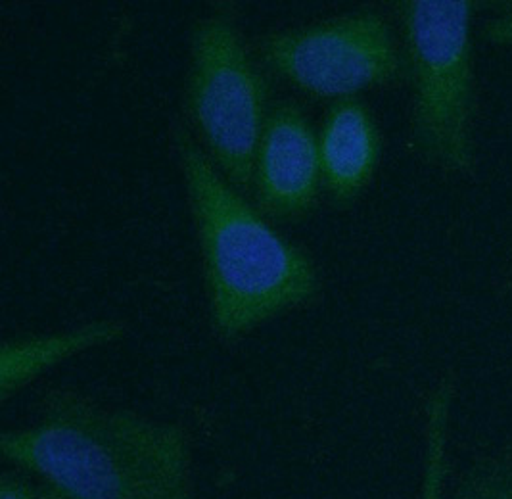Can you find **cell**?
Here are the masks:
<instances>
[{"label": "cell", "instance_id": "obj_6", "mask_svg": "<svg viewBox=\"0 0 512 499\" xmlns=\"http://www.w3.org/2000/svg\"><path fill=\"white\" fill-rule=\"evenodd\" d=\"M323 183L319 139L294 104L271 110L259 141L254 166L257 210L273 219L307 214Z\"/></svg>", "mask_w": 512, "mask_h": 499}, {"label": "cell", "instance_id": "obj_9", "mask_svg": "<svg viewBox=\"0 0 512 499\" xmlns=\"http://www.w3.org/2000/svg\"><path fill=\"white\" fill-rule=\"evenodd\" d=\"M455 398L453 377H443L424 405V453L419 499H445L443 486L447 476V442L451 407Z\"/></svg>", "mask_w": 512, "mask_h": 499}, {"label": "cell", "instance_id": "obj_13", "mask_svg": "<svg viewBox=\"0 0 512 499\" xmlns=\"http://www.w3.org/2000/svg\"><path fill=\"white\" fill-rule=\"evenodd\" d=\"M43 499H66L64 496H60L58 492H54V490H50V488H43Z\"/></svg>", "mask_w": 512, "mask_h": 499}, {"label": "cell", "instance_id": "obj_1", "mask_svg": "<svg viewBox=\"0 0 512 499\" xmlns=\"http://www.w3.org/2000/svg\"><path fill=\"white\" fill-rule=\"evenodd\" d=\"M6 461L66 499H202L187 428L50 390L35 425L4 430Z\"/></svg>", "mask_w": 512, "mask_h": 499}, {"label": "cell", "instance_id": "obj_10", "mask_svg": "<svg viewBox=\"0 0 512 499\" xmlns=\"http://www.w3.org/2000/svg\"><path fill=\"white\" fill-rule=\"evenodd\" d=\"M453 499H512V450L478 461L466 473Z\"/></svg>", "mask_w": 512, "mask_h": 499}, {"label": "cell", "instance_id": "obj_5", "mask_svg": "<svg viewBox=\"0 0 512 499\" xmlns=\"http://www.w3.org/2000/svg\"><path fill=\"white\" fill-rule=\"evenodd\" d=\"M259 54L282 79L321 98H353L396 83L403 72L394 33L374 10L271 33Z\"/></svg>", "mask_w": 512, "mask_h": 499}, {"label": "cell", "instance_id": "obj_8", "mask_svg": "<svg viewBox=\"0 0 512 499\" xmlns=\"http://www.w3.org/2000/svg\"><path fill=\"white\" fill-rule=\"evenodd\" d=\"M125 334V325L116 319H98L68 331L33 334L2 344L0 398L6 402L48 369L79 356L87 350L114 344Z\"/></svg>", "mask_w": 512, "mask_h": 499}, {"label": "cell", "instance_id": "obj_11", "mask_svg": "<svg viewBox=\"0 0 512 499\" xmlns=\"http://www.w3.org/2000/svg\"><path fill=\"white\" fill-rule=\"evenodd\" d=\"M0 499H43V488L31 486L22 476L4 473L0 478Z\"/></svg>", "mask_w": 512, "mask_h": 499}, {"label": "cell", "instance_id": "obj_2", "mask_svg": "<svg viewBox=\"0 0 512 499\" xmlns=\"http://www.w3.org/2000/svg\"><path fill=\"white\" fill-rule=\"evenodd\" d=\"M173 141L200 242L215 334L234 342L315 302L321 281L311 258L246 202L187 129L177 127Z\"/></svg>", "mask_w": 512, "mask_h": 499}, {"label": "cell", "instance_id": "obj_4", "mask_svg": "<svg viewBox=\"0 0 512 499\" xmlns=\"http://www.w3.org/2000/svg\"><path fill=\"white\" fill-rule=\"evenodd\" d=\"M188 114L206 154L236 191H252L257 148L269 119V87L231 10L194 25Z\"/></svg>", "mask_w": 512, "mask_h": 499}, {"label": "cell", "instance_id": "obj_3", "mask_svg": "<svg viewBox=\"0 0 512 499\" xmlns=\"http://www.w3.org/2000/svg\"><path fill=\"white\" fill-rule=\"evenodd\" d=\"M411 77V141L420 158L445 173L476 166L478 95L472 58L470 0L397 4Z\"/></svg>", "mask_w": 512, "mask_h": 499}, {"label": "cell", "instance_id": "obj_7", "mask_svg": "<svg viewBox=\"0 0 512 499\" xmlns=\"http://www.w3.org/2000/svg\"><path fill=\"white\" fill-rule=\"evenodd\" d=\"M382 154V137L371 110L357 98L332 104L319 135L326 191L336 204H350L371 183Z\"/></svg>", "mask_w": 512, "mask_h": 499}, {"label": "cell", "instance_id": "obj_12", "mask_svg": "<svg viewBox=\"0 0 512 499\" xmlns=\"http://www.w3.org/2000/svg\"><path fill=\"white\" fill-rule=\"evenodd\" d=\"M484 37L493 45L512 48V8L486 22Z\"/></svg>", "mask_w": 512, "mask_h": 499}]
</instances>
